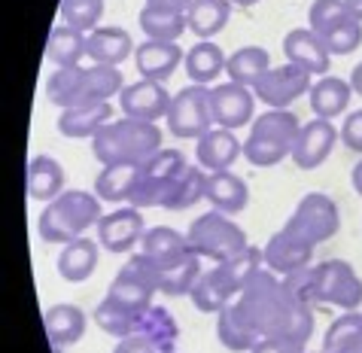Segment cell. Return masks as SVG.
Instances as JSON below:
<instances>
[{
  "label": "cell",
  "instance_id": "1",
  "mask_svg": "<svg viewBox=\"0 0 362 353\" xmlns=\"http://www.w3.org/2000/svg\"><path fill=\"white\" fill-rule=\"evenodd\" d=\"M301 308H305V301H298L286 289L284 277L268 268L259 271L247 284V289L235 299V311L259 338H284Z\"/></svg>",
  "mask_w": 362,
  "mask_h": 353
},
{
  "label": "cell",
  "instance_id": "2",
  "mask_svg": "<svg viewBox=\"0 0 362 353\" xmlns=\"http://www.w3.org/2000/svg\"><path fill=\"white\" fill-rule=\"evenodd\" d=\"M262 268H265L262 250L247 247L240 256L216 262L210 271H201V277L192 287V292H189V299H192L195 311H201V314H219V311L228 308L231 301L247 289V284Z\"/></svg>",
  "mask_w": 362,
  "mask_h": 353
},
{
  "label": "cell",
  "instance_id": "3",
  "mask_svg": "<svg viewBox=\"0 0 362 353\" xmlns=\"http://www.w3.org/2000/svg\"><path fill=\"white\" fill-rule=\"evenodd\" d=\"M162 149V128L156 122H140V119H113L92 137V153L107 165H144Z\"/></svg>",
  "mask_w": 362,
  "mask_h": 353
},
{
  "label": "cell",
  "instance_id": "4",
  "mask_svg": "<svg viewBox=\"0 0 362 353\" xmlns=\"http://www.w3.org/2000/svg\"><path fill=\"white\" fill-rule=\"evenodd\" d=\"M122 74L119 67L107 64H76V67H58L46 79V95L55 107H79L92 100H110L113 95H122Z\"/></svg>",
  "mask_w": 362,
  "mask_h": 353
},
{
  "label": "cell",
  "instance_id": "5",
  "mask_svg": "<svg viewBox=\"0 0 362 353\" xmlns=\"http://www.w3.org/2000/svg\"><path fill=\"white\" fill-rule=\"evenodd\" d=\"M100 198L83 189H64L58 198H52L43 207L37 219V231L46 244H70V241L83 238L88 226H98Z\"/></svg>",
  "mask_w": 362,
  "mask_h": 353
},
{
  "label": "cell",
  "instance_id": "6",
  "mask_svg": "<svg viewBox=\"0 0 362 353\" xmlns=\"http://www.w3.org/2000/svg\"><path fill=\"white\" fill-rule=\"evenodd\" d=\"M301 122L293 110H265L253 119V128L244 140V158L253 168H274L284 158H293Z\"/></svg>",
  "mask_w": 362,
  "mask_h": 353
},
{
  "label": "cell",
  "instance_id": "7",
  "mask_svg": "<svg viewBox=\"0 0 362 353\" xmlns=\"http://www.w3.org/2000/svg\"><path fill=\"white\" fill-rule=\"evenodd\" d=\"M186 241H189V250H192V253H198L201 259H210V262L235 259L250 247L244 228L235 226L231 216L219 214V210H210V214L198 216L195 223L189 226Z\"/></svg>",
  "mask_w": 362,
  "mask_h": 353
},
{
  "label": "cell",
  "instance_id": "8",
  "mask_svg": "<svg viewBox=\"0 0 362 353\" xmlns=\"http://www.w3.org/2000/svg\"><path fill=\"white\" fill-rule=\"evenodd\" d=\"M189 168L186 156L180 149H158L153 158H146L140 165V174H137V186L128 204L132 207H162L168 192L174 189L177 177Z\"/></svg>",
  "mask_w": 362,
  "mask_h": 353
},
{
  "label": "cell",
  "instance_id": "9",
  "mask_svg": "<svg viewBox=\"0 0 362 353\" xmlns=\"http://www.w3.org/2000/svg\"><path fill=\"white\" fill-rule=\"evenodd\" d=\"M314 301H326L341 311H356L362 305V280L344 259H329L310 268Z\"/></svg>",
  "mask_w": 362,
  "mask_h": 353
},
{
  "label": "cell",
  "instance_id": "10",
  "mask_svg": "<svg viewBox=\"0 0 362 353\" xmlns=\"http://www.w3.org/2000/svg\"><path fill=\"white\" fill-rule=\"evenodd\" d=\"M168 128L180 140H198L214 128V110H210V86H186L170 98Z\"/></svg>",
  "mask_w": 362,
  "mask_h": 353
},
{
  "label": "cell",
  "instance_id": "11",
  "mask_svg": "<svg viewBox=\"0 0 362 353\" xmlns=\"http://www.w3.org/2000/svg\"><path fill=\"white\" fill-rule=\"evenodd\" d=\"M289 231H296L298 238H305L308 244H323V241L335 238L341 228V214L338 204L326 192H308L296 204L293 216L284 223Z\"/></svg>",
  "mask_w": 362,
  "mask_h": 353
},
{
  "label": "cell",
  "instance_id": "12",
  "mask_svg": "<svg viewBox=\"0 0 362 353\" xmlns=\"http://www.w3.org/2000/svg\"><path fill=\"white\" fill-rule=\"evenodd\" d=\"M128 262H132L162 296H189L201 277V256L198 253H186L183 259L170 262V265H153V262H146L140 253H132Z\"/></svg>",
  "mask_w": 362,
  "mask_h": 353
},
{
  "label": "cell",
  "instance_id": "13",
  "mask_svg": "<svg viewBox=\"0 0 362 353\" xmlns=\"http://www.w3.org/2000/svg\"><path fill=\"white\" fill-rule=\"evenodd\" d=\"M310 74L301 70L296 64H280V67H271L268 74L259 79L253 86V95L259 104H265L268 110H289L293 100H298L301 95L310 92Z\"/></svg>",
  "mask_w": 362,
  "mask_h": 353
},
{
  "label": "cell",
  "instance_id": "14",
  "mask_svg": "<svg viewBox=\"0 0 362 353\" xmlns=\"http://www.w3.org/2000/svg\"><path fill=\"white\" fill-rule=\"evenodd\" d=\"M253 107L256 95L253 88L238 86V83H219L210 88V110H214V125L216 128H244L253 122Z\"/></svg>",
  "mask_w": 362,
  "mask_h": 353
},
{
  "label": "cell",
  "instance_id": "15",
  "mask_svg": "<svg viewBox=\"0 0 362 353\" xmlns=\"http://www.w3.org/2000/svg\"><path fill=\"white\" fill-rule=\"evenodd\" d=\"M262 259H265L268 271L286 277V274H296V271L310 268V259H314V244H308L305 238H298L296 231H289L284 226L280 231H274L271 241L262 247Z\"/></svg>",
  "mask_w": 362,
  "mask_h": 353
},
{
  "label": "cell",
  "instance_id": "16",
  "mask_svg": "<svg viewBox=\"0 0 362 353\" xmlns=\"http://www.w3.org/2000/svg\"><path fill=\"white\" fill-rule=\"evenodd\" d=\"M170 98L165 83H156V79H137V83L125 86L122 95H119V107L128 119H140V122H158V119H168L170 110Z\"/></svg>",
  "mask_w": 362,
  "mask_h": 353
},
{
  "label": "cell",
  "instance_id": "17",
  "mask_svg": "<svg viewBox=\"0 0 362 353\" xmlns=\"http://www.w3.org/2000/svg\"><path fill=\"white\" fill-rule=\"evenodd\" d=\"M98 244L110 250V253H132L134 247H140L144 238V216L140 207H119L113 214L98 219Z\"/></svg>",
  "mask_w": 362,
  "mask_h": 353
},
{
  "label": "cell",
  "instance_id": "18",
  "mask_svg": "<svg viewBox=\"0 0 362 353\" xmlns=\"http://www.w3.org/2000/svg\"><path fill=\"white\" fill-rule=\"evenodd\" d=\"M153 299H156V287L140 274L132 262L113 277V284H110L104 296V301H110L113 308L125 311V314H134V317H144L153 308Z\"/></svg>",
  "mask_w": 362,
  "mask_h": 353
},
{
  "label": "cell",
  "instance_id": "19",
  "mask_svg": "<svg viewBox=\"0 0 362 353\" xmlns=\"http://www.w3.org/2000/svg\"><path fill=\"white\" fill-rule=\"evenodd\" d=\"M338 144V128L329 119H310L301 125L296 149H293V161L301 170H314L332 156V149Z\"/></svg>",
  "mask_w": 362,
  "mask_h": 353
},
{
  "label": "cell",
  "instance_id": "20",
  "mask_svg": "<svg viewBox=\"0 0 362 353\" xmlns=\"http://www.w3.org/2000/svg\"><path fill=\"white\" fill-rule=\"evenodd\" d=\"M284 55L289 64L308 70L310 76H326L332 67V52L310 28H296L284 37Z\"/></svg>",
  "mask_w": 362,
  "mask_h": 353
},
{
  "label": "cell",
  "instance_id": "21",
  "mask_svg": "<svg viewBox=\"0 0 362 353\" xmlns=\"http://www.w3.org/2000/svg\"><path fill=\"white\" fill-rule=\"evenodd\" d=\"M240 156H244V144L228 128H210L204 137H198L195 158L207 174H214V170H231V165Z\"/></svg>",
  "mask_w": 362,
  "mask_h": 353
},
{
  "label": "cell",
  "instance_id": "22",
  "mask_svg": "<svg viewBox=\"0 0 362 353\" xmlns=\"http://www.w3.org/2000/svg\"><path fill=\"white\" fill-rule=\"evenodd\" d=\"M137 52L134 40L122 28L110 25V28H95L88 31V46H86V58L92 64H107V67H119Z\"/></svg>",
  "mask_w": 362,
  "mask_h": 353
},
{
  "label": "cell",
  "instance_id": "23",
  "mask_svg": "<svg viewBox=\"0 0 362 353\" xmlns=\"http://www.w3.org/2000/svg\"><path fill=\"white\" fill-rule=\"evenodd\" d=\"M107 122H113V104L110 100H92V104L67 107L58 116V134L64 137H95Z\"/></svg>",
  "mask_w": 362,
  "mask_h": 353
},
{
  "label": "cell",
  "instance_id": "24",
  "mask_svg": "<svg viewBox=\"0 0 362 353\" xmlns=\"http://www.w3.org/2000/svg\"><path fill=\"white\" fill-rule=\"evenodd\" d=\"M180 62H186V52L180 49V43L146 40V43H140L137 52H134L137 74L144 79H156V83H165V79L180 67Z\"/></svg>",
  "mask_w": 362,
  "mask_h": 353
},
{
  "label": "cell",
  "instance_id": "25",
  "mask_svg": "<svg viewBox=\"0 0 362 353\" xmlns=\"http://www.w3.org/2000/svg\"><path fill=\"white\" fill-rule=\"evenodd\" d=\"M137 253L144 256L146 262H153V265H170V262L183 259L186 253H192V250H189L186 235H180L177 228L156 226V228H146L144 231Z\"/></svg>",
  "mask_w": 362,
  "mask_h": 353
},
{
  "label": "cell",
  "instance_id": "26",
  "mask_svg": "<svg viewBox=\"0 0 362 353\" xmlns=\"http://www.w3.org/2000/svg\"><path fill=\"white\" fill-rule=\"evenodd\" d=\"M43 326H46V335L52 341V347H67V345H76L79 338L86 335L88 329V317L83 308L76 305H52L43 314Z\"/></svg>",
  "mask_w": 362,
  "mask_h": 353
},
{
  "label": "cell",
  "instance_id": "27",
  "mask_svg": "<svg viewBox=\"0 0 362 353\" xmlns=\"http://www.w3.org/2000/svg\"><path fill=\"white\" fill-rule=\"evenodd\" d=\"M98 247H100L98 241L86 238V235L64 244V250L58 253V262H55L58 274H62L67 284H83V280H88L98 268V256H100Z\"/></svg>",
  "mask_w": 362,
  "mask_h": 353
},
{
  "label": "cell",
  "instance_id": "28",
  "mask_svg": "<svg viewBox=\"0 0 362 353\" xmlns=\"http://www.w3.org/2000/svg\"><path fill=\"white\" fill-rule=\"evenodd\" d=\"M204 198L214 204V210H219V214L235 216L247 207L250 189H247L244 180L238 174H231V170H214V174H207V195Z\"/></svg>",
  "mask_w": 362,
  "mask_h": 353
},
{
  "label": "cell",
  "instance_id": "29",
  "mask_svg": "<svg viewBox=\"0 0 362 353\" xmlns=\"http://www.w3.org/2000/svg\"><path fill=\"white\" fill-rule=\"evenodd\" d=\"M64 168L52 156H34L28 161V198L52 201L64 192Z\"/></svg>",
  "mask_w": 362,
  "mask_h": 353
},
{
  "label": "cell",
  "instance_id": "30",
  "mask_svg": "<svg viewBox=\"0 0 362 353\" xmlns=\"http://www.w3.org/2000/svg\"><path fill=\"white\" fill-rule=\"evenodd\" d=\"M310 110H314L317 119H335L347 110L350 104V95H354V86L347 83V79L341 76H332L326 74L323 79H317L314 86H310Z\"/></svg>",
  "mask_w": 362,
  "mask_h": 353
},
{
  "label": "cell",
  "instance_id": "31",
  "mask_svg": "<svg viewBox=\"0 0 362 353\" xmlns=\"http://www.w3.org/2000/svg\"><path fill=\"white\" fill-rule=\"evenodd\" d=\"M226 52L214 40H198V43L186 52V74L192 79V86H214V79L226 70Z\"/></svg>",
  "mask_w": 362,
  "mask_h": 353
},
{
  "label": "cell",
  "instance_id": "32",
  "mask_svg": "<svg viewBox=\"0 0 362 353\" xmlns=\"http://www.w3.org/2000/svg\"><path fill=\"white\" fill-rule=\"evenodd\" d=\"M86 46H88V34L58 25L49 31L46 40V62H52L55 67H76L86 58Z\"/></svg>",
  "mask_w": 362,
  "mask_h": 353
},
{
  "label": "cell",
  "instance_id": "33",
  "mask_svg": "<svg viewBox=\"0 0 362 353\" xmlns=\"http://www.w3.org/2000/svg\"><path fill=\"white\" fill-rule=\"evenodd\" d=\"M231 18V4L228 0H192L186 9L189 31L198 40H214Z\"/></svg>",
  "mask_w": 362,
  "mask_h": 353
},
{
  "label": "cell",
  "instance_id": "34",
  "mask_svg": "<svg viewBox=\"0 0 362 353\" xmlns=\"http://www.w3.org/2000/svg\"><path fill=\"white\" fill-rule=\"evenodd\" d=\"M268 70H271V55L262 46H240L238 52H231L228 62H226L228 79L238 83V86H247V88H253Z\"/></svg>",
  "mask_w": 362,
  "mask_h": 353
},
{
  "label": "cell",
  "instance_id": "35",
  "mask_svg": "<svg viewBox=\"0 0 362 353\" xmlns=\"http://www.w3.org/2000/svg\"><path fill=\"white\" fill-rule=\"evenodd\" d=\"M140 165H107L95 177V195L100 201H128L137 186Z\"/></svg>",
  "mask_w": 362,
  "mask_h": 353
},
{
  "label": "cell",
  "instance_id": "36",
  "mask_svg": "<svg viewBox=\"0 0 362 353\" xmlns=\"http://www.w3.org/2000/svg\"><path fill=\"white\" fill-rule=\"evenodd\" d=\"M140 31L146 34V40L177 43L189 31V22H186V13H168V9L144 6L140 9Z\"/></svg>",
  "mask_w": 362,
  "mask_h": 353
},
{
  "label": "cell",
  "instance_id": "37",
  "mask_svg": "<svg viewBox=\"0 0 362 353\" xmlns=\"http://www.w3.org/2000/svg\"><path fill=\"white\" fill-rule=\"evenodd\" d=\"M216 338H219V345H223L226 350H231V353H250L259 341V335L240 320V314L235 311V301L216 314Z\"/></svg>",
  "mask_w": 362,
  "mask_h": 353
},
{
  "label": "cell",
  "instance_id": "38",
  "mask_svg": "<svg viewBox=\"0 0 362 353\" xmlns=\"http://www.w3.org/2000/svg\"><path fill=\"white\" fill-rule=\"evenodd\" d=\"M326 353H362V314L359 311H344L323 338Z\"/></svg>",
  "mask_w": 362,
  "mask_h": 353
},
{
  "label": "cell",
  "instance_id": "39",
  "mask_svg": "<svg viewBox=\"0 0 362 353\" xmlns=\"http://www.w3.org/2000/svg\"><path fill=\"white\" fill-rule=\"evenodd\" d=\"M207 195V174H204V168L201 165H189L183 174L177 177V183H174V189L168 192V198H165V210H189L192 204H198L201 198Z\"/></svg>",
  "mask_w": 362,
  "mask_h": 353
},
{
  "label": "cell",
  "instance_id": "40",
  "mask_svg": "<svg viewBox=\"0 0 362 353\" xmlns=\"http://www.w3.org/2000/svg\"><path fill=\"white\" fill-rule=\"evenodd\" d=\"M92 317L100 326V332H107V335H113V338H128V335H137V332L144 329V317L125 314V311L113 308L110 301H100Z\"/></svg>",
  "mask_w": 362,
  "mask_h": 353
},
{
  "label": "cell",
  "instance_id": "41",
  "mask_svg": "<svg viewBox=\"0 0 362 353\" xmlns=\"http://www.w3.org/2000/svg\"><path fill=\"white\" fill-rule=\"evenodd\" d=\"M144 335H149L156 341V347H158V353H170L177 347V335H180V329H177V323H174V317L168 314L165 308H158V305H153L144 314Z\"/></svg>",
  "mask_w": 362,
  "mask_h": 353
},
{
  "label": "cell",
  "instance_id": "42",
  "mask_svg": "<svg viewBox=\"0 0 362 353\" xmlns=\"http://www.w3.org/2000/svg\"><path fill=\"white\" fill-rule=\"evenodd\" d=\"M104 16V0H62V18L76 31H95Z\"/></svg>",
  "mask_w": 362,
  "mask_h": 353
},
{
  "label": "cell",
  "instance_id": "43",
  "mask_svg": "<svg viewBox=\"0 0 362 353\" xmlns=\"http://www.w3.org/2000/svg\"><path fill=\"white\" fill-rule=\"evenodd\" d=\"M347 18H354V16H350L344 0H314V6H310V31L323 37L332 28L347 22Z\"/></svg>",
  "mask_w": 362,
  "mask_h": 353
},
{
  "label": "cell",
  "instance_id": "44",
  "mask_svg": "<svg viewBox=\"0 0 362 353\" xmlns=\"http://www.w3.org/2000/svg\"><path fill=\"white\" fill-rule=\"evenodd\" d=\"M326 43V49L332 55H350L356 52V49L362 46V22H356V18H347V22H341L338 28H332L329 34L320 37Z\"/></svg>",
  "mask_w": 362,
  "mask_h": 353
},
{
  "label": "cell",
  "instance_id": "45",
  "mask_svg": "<svg viewBox=\"0 0 362 353\" xmlns=\"http://www.w3.org/2000/svg\"><path fill=\"white\" fill-rule=\"evenodd\" d=\"M338 137H341V144H344L350 153L362 156V110H354V113L344 119V125L338 128Z\"/></svg>",
  "mask_w": 362,
  "mask_h": 353
},
{
  "label": "cell",
  "instance_id": "46",
  "mask_svg": "<svg viewBox=\"0 0 362 353\" xmlns=\"http://www.w3.org/2000/svg\"><path fill=\"white\" fill-rule=\"evenodd\" d=\"M113 353H158L156 341L137 332V335H128V338H119V345L113 347Z\"/></svg>",
  "mask_w": 362,
  "mask_h": 353
},
{
  "label": "cell",
  "instance_id": "47",
  "mask_svg": "<svg viewBox=\"0 0 362 353\" xmlns=\"http://www.w3.org/2000/svg\"><path fill=\"white\" fill-rule=\"evenodd\" d=\"M250 353H305V347H298L286 338H259Z\"/></svg>",
  "mask_w": 362,
  "mask_h": 353
},
{
  "label": "cell",
  "instance_id": "48",
  "mask_svg": "<svg viewBox=\"0 0 362 353\" xmlns=\"http://www.w3.org/2000/svg\"><path fill=\"white\" fill-rule=\"evenodd\" d=\"M192 0H146V6L153 9H168V13H186Z\"/></svg>",
  "mask_w": 362,
  "mask_h": 353
},
{
  "label": "cell",
  "instance_id": "49",
  "mask_svg": "<svg viewBox=\"0 0 362 353\" xmlns=\"http://www.w3.org/2000/svg\"><path fill=\"white\" fill-rule=\"evenodd\" d=\"M350 86H354V95L362 98V62L354 67V74H350Z\"/></svg>",
  "mask_w": 362,
  "mask_h": 353
},
{
  "label": "cell",
  "instance_id": "50",
  "mask_svg": "<svg viewBox=\"0 0 362 353\" xmlns=\"http://www.w3.org/2000/svg\"><path fill=\"white\" fill-rule=\"evenodd\" d=\"M350 180H354V189L362 195V158L356 161V168H354V174H350Z\"/></svg>",
  "mask_w": 362,
  "mask_h": 353
},
{
  "label": "cell",
  "instance_id": "51",
  "mask_svg": "<svg viewBox=\"0 0 362 353\" xmlns=\"http://www.w3.org/2000/svg\"><path fill=\"white\" fill-rule=\"evenodd\" d=\"M347 9H350V16L356 18V22H362V0H344Z\"/></svg>",
  "mask_w": 362,
  "mask_h": 353
},
{
  "label": "cell",
  "instance_id": "52",
  "mask_svg": "<svg viewBox=\"0 0 362 353\" xmlns=\"http://www.w3.org/2000/svg\"><path fill=\"white\" fill-rule=\"evenodd\" d=\"M228 4H235V6H253V4H259V0H228Z\"/></svg>",
  "mask_w": 362,
  "mask_h": 353
},
{
  "label": "cell",
  "instance_id": "53",
  "mask_svg": "<svg viewBox=\"0 0 362 353\" xmlns=\"http://www.w3.org/2000/svg\"><path fill=\"white\" fill-rule=\"evenodd\" d=\"M305 353H326V350H305Z\"/></svg>",
  "mask_w": 362,
  "mask_h": 353
},
{
  "label": "cell",
  "instance_id": "54",
  "mask_svg": "<svg viewBox=\"0 0 362 353\" xmlns=\"http://www.w3.org/2000/svg\"><path fill=\"white\" fill-rule=\"evenodd\" d=\"M170 353H177V350H170Z\"/></svg>",
  "mask_w": 362,
  "mask_h": 353
}]
</instances>
